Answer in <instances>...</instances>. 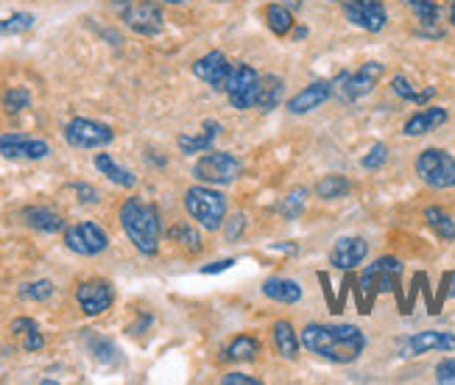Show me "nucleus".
Segmentation results:
<instances>
[{
  "label": "nucleus",
  "mask_w": 455,
  "mask_h": 385,
  "mask_svg": "<svg viewBox=\"0 0 455 385\" xmlns=\"http://www.w3.org/2000/svg\"><path fill=\"white\" fill-rule=\"evenodd\" d=\"M302 347L330 363H355L366 349V335L355 324H319L310 321L299 333Z\"/></svg>",
  "instance_id": "f257e3e1"
},
{
  "label": "nucleus",
  "mask_w": 455,
  "mask_h": 385,
  "mask_svg": "<svg viewBox=\"0 0 455 385\" xmlns=\"http://www.w3.org/2000/svg\"><path fill=\"white\" fill-rule=\"evenodd\" d=\"M117 218H121V227L137 252L146 257H154L160 252L163 218H160L156 205H151V201H146L140 196H129L121 205V210H117Z\"/></svg>",
  "instance_id": "f03ea898"
},
{
  "label": "nucleus",
  "mask_w": 455,
  "mask_h": 385,
  "mask_svg": "<svg viewBox=\"0 0 455 385\" xmlns=\"http://www.w3.org/2000/svg\"><path fill=\"white\" fill-rule=\"evenodd\" d=\"M185 210L202 229L215 232L227 221V196L210 185H196L185 193Z\"/></svg>",
  "instance_id": "7ed1b4c3"
},
{
  "label": "nucleus",
  "mask_w": 455,
  "mask_h": 385,
  "mask_svg": "<svg viewBox=\"0 0 455 385\" xmlns=\"http://www.w3.org/2000/svg\"><path fill=\"white\" fill-rule=\"evenodd\" d=\"M243 165L241 159L232 156L229 151H204L193 162V179L202 185H232L235 179H241Z\"/></svg>",
  "instance_id": "20e7f679"
},
{
  "label": "nucleus",
  "mask_w": 455,
  "mask_h": 385,
  "mask_svg": "<svg viewBox=\"0 0 455 385\" xmlns=\"http://www.w3.org/2000/svg\"><path fill=\"white\" fill-rule=\"evenodd\" d=\"M124 26L140 36H156L165 28V14L154 0H115Z\"/></svg>",
  "instance_id": "39448f33"
},
{
  "label": "nucleus",
  "mask_w": 455,
  "mask_h": 385,
  "mask_svg": "<svg viewBox=\"0 0 455 385\" xmlns=\"http://www.w3.org/2000/svg\"><path fill=\"white\" fill-rule=\"evenodd\" d=\"M386 73V68L380 62H366L355 73H339L332 78V95L341 100V104H355L363 95H369L374 87H378L380 76Z\"/></svg>",
  "instance_id": "423d86ee"
},
{
  "label": "nucleus",
  "mask_w": 455,
  "mask_h": 385,
  "mask_svg": "<svg viewBox=\"0 0 455 385\" xmlns=\"http://www.w3.org/2000/svg\"><path fill=\"white\" fill-rule=\"evenodd\" d=\"M417 176L433 190L455 188V156L444 148H425L417 156Z\"/></svg>",
  "instance_id": "0eeeda50"
},
{
  "label": "nucleus",
  "mask_w": 455,
  "mask_h": 385,
  "mask_svg": "<svg viewBox=\"0 0 455 385\" xmlns=\"http://www.w3.org/2000/svg\"><path fill=\"white\" fill-rule=\"evenodd\" d=\"M257 87H260V73H257L251 65L237 62V65H232V70H229L224 95H227V100H229V104H232L235 109L246 112V109H254Z\"/></svg>",
  "instance_id": "6e6552de"
},
{
  "label": "nucleus",
  "mask_w": 455,
  "mask_h": 385,
  "mask_svg": "<svg viewBox=\"0 0 455 385\" xmlns=\"http://www.w3.org/2000/svg\"><path fill=\"white\" fill-rule=\"evenodd\" d=\"M65 246L78 257H95L109 249V235L95 221H78V224L65 229Z\"/></svg>",
  "instance_id": "1a4fd4ad"
},
{
  "label": "nucleus",
  "mask_w": 455,
  "mask_h": 385,
  "mask_svg": "<svg viewBox=\"0 0 455 385\" xmlns=\"http://www.w3.org/2000/svg\"><path fill=\"white\" fill-rule=\"evenodd\" d=\"M65 140L68 146L82 148V151H92V148H104L115 140L112 126L98 124V120L90 117H73L70 124L65 126Z\"/></svg>",
  "instance_id": "9d476101"
},
{
  "label": "nucleus",
  "mask_w": 455,
  "mask_h": 385,
  "mask_svg": "<svg viewBox=\"0 0 455 385\" xmlns=\"http://www.w3.org/2000/svg\"><path fill=\"white\" fill-rule=\"evenodd\" d=\"M76 301L84 316H104L115 305V288L107 279H87L76 288Z\"/></svg>",
  "instance_id": "9b49d317"
},
{
  "label": "nucleus",
  "mask_w": 455,
  "mask_h": 385,
  "mask_svg": "<svg viewBox=\"0 0 455 385\" xmlns=\"http://www.w3.org/2000/svg\"><path fill=\"white\" fill-rule=\"evenodd\" d=\"M341 6H344V14L349 23L369 31V34L383 31L388 23L383 0H341Z\"/></svg>",
  "instance_id": "f8f14e48"
},
{
  "label": "nucleus",
  "mask_w": 455,
  "mask_h": 385,
  "mask_svg": "<svg viewBox=\"0 0 455 385\" xmlns=\"http://www.w3.org/2000/svg\"><path fill=\"white\" fill-rule=\"evenodd\" d=\"M0 154H4L6 159H14V162H39L51 154V146L39 137L12 132V134L0 137Z\"/></svg>",
  "instance_id": "ddd939ff"
},
{
  "label": "nucleus",
  "mask_w": 455,
  "mask_h": 385,
  "mask_svg": "<svg viewBox=\"0 0 455 385\" xmlns=\"http://www.w3.org/2000/svg\"><path fill=\"white\" fill-rule=\"evenodd\" d=\"M229 70H232V62L221 51H210L193 62V76L202 78L204 84H210V90H215V92H224Z\"/></svg>",
  "instance_id": "4468645a"
},
{
  "label": "nucleus",
  "mask_w": 455,
  "mask_h": 385,
  "mask_svg": "<svg viewBox=\"0 0 455 385\" xmlns=\"http://www.w3.org/2000/svg\"><path fill=\"white\" fill-rule=\"evenodd\" d=\"M366 254H369V243L363 237H358V235L339 237L330 252V266L341 269V271H352L366 260Z\"/></svg>",
  "instance_id": "2eb2a0df"
},
{
  "label": "nucleus",
  "mask_w": 455,
  "mask_h": 385,
  "mask_svg": "<svg viewBox=\"0 0 455 385\" xmlns=\"http://www.w3.org/2000/svg\"><path fill=\"white\" fill-rule=\"evenodd\" d=\"M425 352H455V333L425 330V333H413L405 341V355H425Z\"/></svg>",
  "instance_id": "dca6fc26"
},
{
  "label": "nucleus",
  "mask_w": 455,
  "mask_h": 385,
  "mask_svg": "<svg viewBox=\"0 0 455 385\" xmlns=\"http://www.w3.org/2000/svg\"><path fill=\"white\" fill-rule=\"evenodd\" d=\"M405 6L417 14L419 23V36L425 39H442L444 28H442V6L436 0H405Z\"/></svg>",
  "instance_id": "f3484780"
},
{
  "label": "nucleus",
  "mask_w": 455,
  "mask_h": 385,
  "mask_svg": "<svg viewBox=\"0 0 455 385\" xmlns=\"http://www.w3.org/2000/svg\"><path fill=\"white\" fill-rule=\"evenodd\" d=\"M332 98V81H313L302 92H296L288 100V112L291 115H307L313 109H319L322 104Z\"/></svg>",
  "instance_id": "a211bd4d"
},
{
  "label": "nucleus",
  "mask_w": 455,
  "mask_h": 385,
  "mask_svg": "<svg viewBox=\"0 0 455 385\" xmlns=\"http://www.w3.org/2000/svg\"><path fill=\"white\" fill-rule=\"evenodd\" d=\"M447 109H442V107H425V109H419L417 115H411L408 117V124H405V129H403V134L405 137H422V134H430V132H436L439 126H444L447 124Z\"/></svg>",
  "instance_id": "6ab92c4d"
},
{
  "label": "nucleus",
  "mask_w": 455,
  "mask_h": 385,
  "mask_svg": "<svg viewBox=\"0 0 455 385\" xmlns=\"http://www.w3.org/2000/svg\"><path fill=\"white\" fill-rule=\"evenodd\" d=\"M283 95H285V78L266 73L260 76V87H257V100H254V109L257 112H274L276 107L283 104Z\"/></svg>",
  "instance_id": "aec40b11"
},
{
  "label": "nucleus",
  "mask_w": 455,
  "mask_h": 385,
  "mask_svg": "<svg viewBox=\"0 0 455 385\" xmlns=\"http://www.w3.org/2000/svg\"><path fill=\"white\" fill-rule=\"evenodd\" d=\"M221 134V124L219 120H204L202 124V134H180L176 137V146H180L182 154H204L212 148L215 137Z\"/></svg>",
  "instance_id": "412c9836"
},
{
  "label": "nucleus",
  "mask_w": 455,
  "mask_h": 385,
  "mask_svg": "<svg viewBox=\"0 0 455 385\" xmlns=\"http://www.w3.org/2000/svg\"><path fill=\"white\" fill-rule=\"evenodd\" d=\"M263 293H266V299L276 301V305H296V301L302 299L299 282L288 279V277H268L263 282Z\"/></svg>",
  "instance_id": "4be33fe9"
},
{
  "label": "nucleus",
  "mask_w": 455,
  "mask_h": 385,
  "mask_svg": "<svg viewBox=\"0 0 455 385\" xmlns=\"http://www.w3.org/2000/svg\"><path fill=\"white\" fill-rule=\"evenodd\" d=\"M23 221H26V227H31L36 232H45V235H56L65 229V218L51 207H26Z\"/></svg>",
  "instance_id": "5701e85b"
},
{
  "label": "nucleus",
  "mask_w": 455,
  "mask_h": 385,
  "mask_svg": "<svg viewBox=\"0 0 455 385\" xmlns=\"http://www.w3.org/2000/svg\"><path fill=\"white\" fill-rule=\"evenodd\" d=\"M271 338H274V349L280 352V357H285V360L299 357L302 341H299V335H296L291 321H276L274 327H271Z\"/></svg>",
  "instance_id": "b1692460"
},
{
  "label": "nucleus",
  "mask_w": 455,
  "mask_h": 385,
  "mask_svg": "<svg viewBox=\"0 0 455 385\" xmlns=\"http://www.w3.org/2000/svg\"><path fill=\"white\" fill-rule=\"evenodd\" d=\"M92 165H95L98 173L107 176L112 185H117V188H129L132 190L137 185V176L132 171H126L124 165H117V162L112 159V154H95Z\"/></svg>",
  "instance_id": "393cba45"
},
{
  "label": "nucleus",
  "mask_w": 455,
  "mask_h": 385,
  "mask_svg": "<svg viewBox=\"0 0 455 385\" xmlns=\"http://www.w3.org/2000/svg\"><path fill=\"white\" fill-rule=\"evenodd\" d=\"M263 352V343L257 341L254 335H237L227 343L224 349V360H232V363H251L257 360V355Z\"/></svg>",
  "instance_id": "a878e982"
},
{
  "label": "nucleus",
  "mask_w": 455,
  "mask_h": 385,
  "mask_svg": "<svg viewBox=\"0 0 455 385\" xmlns=\"http://www.w3.org/2000/svg\"><path fill=\"white\" fill-rule=\"evenodd\" d=\"M266 26L274 36H291L293 26H296V20H293V12L285 6V4H268L266 6Z\"/></svg>",
  "instance_id": "bb28decb"
},
{
  "label": "nucleus",
  "mask_w": 455,
  "mask_h": 385,
  "mask_svg": "<svg viewBox=\"0 0 455 385\" xmlns=\"http://www.w3.org/2000/svg\"><path fill=\"white\" fill-rule=\"evenodd\" d=\"M425 221H427V227L439 235V240H447V243L455 240V221L442 207H427L425 210Z\"/></svg>",
  "instance_id": "cd10ccee"
},
{
  "label": "nucleus",
  "mask_w": 455,
  "mask_h": 385,
  "mask_svg": "<svg viewBox=\"0 0 455 385\" xmlns=\"http://www.w3.org/2000/svg\"><path fill=\"white\" fill-rule=\"evenodd\" d=\"M391 90H394V95H397V98H403V100H408V104H419V107H425L427 104V100L433 98V95H436V90H433V87H427V90H413L411 87V81L405 78V76H394L391 78Z\"/></svg>",
  "instance_id": "c85d7f7f"
},
{
  "label": "nucleus",
  "mask_w": 455,
  "mask_h": 385,
  "mask_svg": "<svg viewBox=\"0 0 455 385\" xmlns=\"http://www.w3.org/2000/svg\"><path fill=\"white\" fill-rule=\"evenodd\" d=\"M352 190V181L347 176H324L319 185H315V196L322 201H335V198H344Z\"/></svg>",
  "instance_id": "c756f323"
},
{
  "label": "nucleus",
  "mask_w": 455,
  "mask_h": 385,
  "mask_svg": "<svg viewBox=\"0 0 455 385\" xmlns=\"http://www.w3.org/2000/svg\"><path fill=\"white\" fill-rule=\"evenodd\" d=\"M305 205H307V188H293L283 201L280 207H276V213H280L285 221H296L302 213H305Z\"/></svg>",
  "instance_id": "7c9ffc66"
},
{
  "label": "nucleus",
  "mask_w": 455,
  "mask_h": 385,
  "mask_svg": "<svg viewBox=\"0 0 455 385\" xmlns=\"http://www.w3.org/2000/svg\"><path fill=\"white\" fill-rule=\"evenodd\" d=\"M168 237H171L173 243H180V246H182L185 252H190V254H199V252H202V235L196 232L190 224H173V227L168 229Z\"/></svg>",
  "instance_id": "2f4dec72"
},
{
  "label": "nucleus",
  "mask_w": 455,
  "mask_h": 385,
  "mask_svg": "<svg viewBox=\"0 0 455 385\" xmlns=\"http://www.w3.org/2000/svg\"><path fill=\"white\" fill-rule=\"evenodd\" d=\"M36 23V17L31 12H14L6 20H0V36H17V34H26L31 31Z\"/></svg>",
  "instance_id": "473e14b6"
},
{
  "label": "nucleus",
  "mask_w": 455,
  "mask_h": 385,
  "mask_svg": "<svg viewBox=\"0 0 455 385\" xmlns=\"http://www.w3.org/2000/svg\"><path fill=\"white\" fill-rule=\"evenodd\" d=\"M87 347H90V355L98 360V363H117L121 357V352H117V347L112 341H107V338H101V335H90V341H87Z\"/></svg>",
  "instance_id": "72a5a7b5"
},
{
  "label": "nucleus",
  "mask_w": 455,
  "mask_h": 385,
  "mask_svg": "<svg viewBox=\"0 0 455 385\" xmlns=\"http://www.w3.org/2000/svg\"><path fill=\"white\" fill-rule=\"evenodd\" d=\"M28 107H31V92L26 87H9L4 92V109L9 115H20V112L28 109Z\"/></svg>",
  "instance_id": "f704fd0d"
},
{
  "label": "nucleus",
  "mask_w": 455,
  "mask_h": 385,
  "mask_svg": "<svg viewBox=\"0 0 455 385\" xmlns=\"http://www.w3.org/2000/svg\"><path fill=\"white\" fill-rule=\"evenodd\" d=\"M56 293V285L51 279H36V282H28V285L20 288V296L23 299H31V301H45Z\"/></svg>",
  "instance_id": "c9c22d12"
},
{
  "label": "nucleus",
  "mask_w": 455,
  "mask_h": 385,
  "mask_svg": "<svg viewBox=\"0 0 455 385\" xmlns=\"http://www.w3.org/2000/svg\"><path fill=\"white\" fill-rule=\"evenodd\" d=\"M386 159H388V148H386L383 143H374V146L369 148V154L363 156L361 165H363L366 171H378V168L386 165Z\"/></svg>",
  "instance_id": "e433bc0d"
},
{
  "label": "nucleus",
  "mask_w": 455,
  "mask_h": 385,
  "mask_svg": "<svg viewBox=\"0 0 455 385\" xmlns=\"http://www.w3.org/2000/svg\"><path fill=\"white\" fill-rule=\"evenodd\" d=\"M243 232H246V215H243V213H237V215H232L229 221H224V235H227L229 243L237 240Z\"/></svg>",
  "instance_id": "4c0bfd02"
},
{
  "label": "nucleus",
  "mask_w": 455,
  "mask_h": 385,
  "mask_svg": "<svg viewBox=\"0 0 455 385\" xmlns=\"http://www.w3.org/2000/svg\"><path fill=\"white\" fill-rule=\"evenodd\" d=\"M436 382L442 385H455V357H447L436 366Z\"/></svg>",
  "instance_id": "58836bf2"
},
{
  "label": "nucleus",
  "mask_w": 455,
  "mask_h": 385,
  "mask_svg": "<svg viewBox=\"0 0 455 385\" xmlns=\"http://www.w3.org/2000/svg\"><path fill=\"white\" fill-rule=\"evenodd\" d=\"M43 347H45V338H43V333H39V327L23 335V349L26 352H39Z\"/></svg>",
  "instance_id": "ea45409f"
},
{
  "label": "nucleus",
  "mask_w": 455,
  "mask_h": 385,
  "mask_svg": "<svg viewBox=\"0 0 455 385\" xmlns=\"http://www.w3.org/2000/svg\"><path fill=\"white\" fill-rule=\"evenodd\" d=\"M221 382L224 385H260V380H257V377H251V374H243V372H229V374H224L221 377Z\"/></svg>",
  "instance_id": "a19ab883"
},
{
  "label": "nucleus",
  "mask_w": 455,
  "mask_h": 385,
  "mask_svg": "<svg viewBox=\"0 0 455 385\" xmlns=\"http://www.w3.org/2000/svg\"><path fill=\"white\" fill-rule=\"evenodd\" d=\"M31 330H36V321H34V318H26V316H23V318H14V321H12V333L20 335V338H23L26 333H31Z\"/></svg>",
  "instance_id": "79ce46f5"
},
{
  "label": "nucleus",
  "mask_w": 455,
  "mask_h": 385,
  "mask_svg": "<svg viewBox=\"0 0 455 385\" xmlns=\"http://www.w3.org/2000/svg\"><path fill=\"white\" fill-rule=\"evenodd\" d=\"M235 266V260L227 257V260H215V262H207V266H202V274H221V271H229Z\"/></svg>",
  "instance_id": "37998d69"
},
{
  "label": "nucleus",
  "mask_w": 455,
  "mask_h": 385,
  "mask_svg": "<svg viewBox=\"0 0 455 385\" xmlns=\"http://www.w3.org/2000/svg\"><path fill=\"white\" fill-rule=\"evenodd\" d=\"M73 190H76L78 196H82L84 205H95V201H98V190L90 188V185H73Z\"/></svg>",
  "instance_id": "c03bdc74"
},
{
  "label": "nucleus",
  "mask_w": 455,
  "mask_h": 385,
  "mask_svg": "<svg viewBox=\"0 0 455 385\" xmlns=\"http://www.w3.org/2000/svg\"><path fill=\"white\" fill-rule=\"evenodd\" d=\"M151 327V316H140V318H137V324H132V327H129V335H143L146 330Z\"/></svg>",
  "instance_id": "a18cd8bd"
},
{
  "label": "nucleus",
  "mask_w": 455,
  "mask_h": 385,
  "mask_svg": "<svg viewBox=\"0 0 455 385\" xmlns=\"http://www.w3.org/2000/svg\"><path fill=\"white\" fill-rule=\"evenodd\" d=\"M305 36H307V26H293V31H291L293 43H299V39H305Z\"/></svg>",
  "instance_id": "49530a36"
},
{
  "label": "nucleus",
  "mask_w": 455,
  "mask_h": 385,
  "mask_svg": "<svg viewBox=\"0 0 455 385\" xmlns=\"http://www.w3.org/2000/svg\"><path fill=\"white\" fill-rule=\"evenodd\" d=\"M285 6L293 12V9H299V6H302V0H285Z\"/></svg>",
  "instance_id": "de8ad7c7"
},
{
  "label": "nucleus",
  "mask_w": 455,
  "mask_h": 385,
  "mask_svg": "<svg viewBox=\"0 0 455 385\" xmlns=\"http://www.w3.org/2000/svg\"><path fill=\"white\" fill-rule=\"evenodd\" d=\"M450 26L455 28V0H452V6H450Z\"/></svg>",
  "instance_id": "09e8293b"
},
{
  "label": "nucleus",
  "mask_w": 455,
  "mask_h": 385,
  "mask_svg": "<svg viewBox=\"0 0 455 385\" xmlns=\"http://www.w3.org/2000/svg\"><path fill=\"white\" fill-rule=\"evenodd\" d=\"M163 4H171V6H182L185 0H163Z\"/></svg>",
  "instance_id": "8fccbe9b"
}]
</instances>
